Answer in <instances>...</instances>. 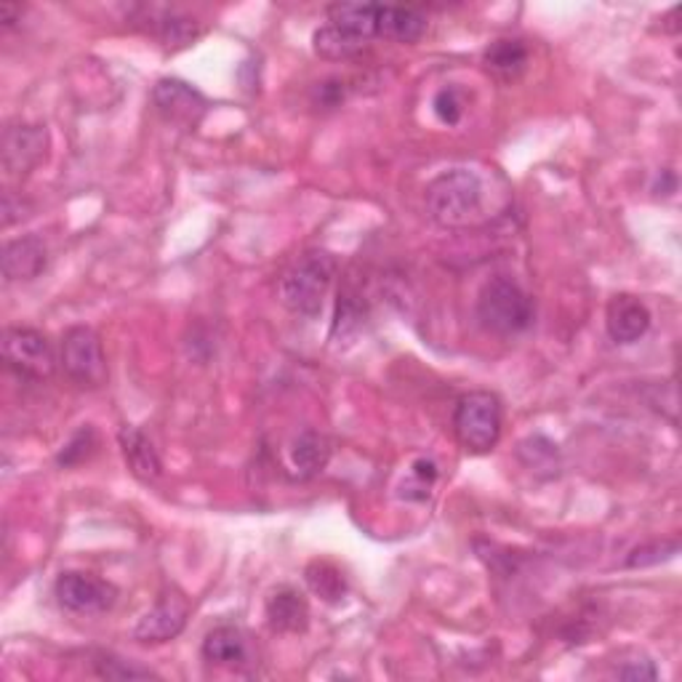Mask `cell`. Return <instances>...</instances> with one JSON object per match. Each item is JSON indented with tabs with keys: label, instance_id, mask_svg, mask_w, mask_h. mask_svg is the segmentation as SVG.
<instances>
[{
	"label": "cell",
	"instance_id": "obj_1",
	"mask_svg": "<svg viewBox=\"0 0 682 682\" xmlns=\"http://www.w3.org/2000/svg\"><path fill=\"white\" fill-rule=\"evenodd\" d=\"M424 203L430 219L445 229H467L488 219L486 182L467 169L445 171L432 179Z\"/></svg>",
	"mask_w": 682,
	"mask_h": 682
},
{
	"label": "cell",
	"instance_id": "obj_2",
	"mask_svg": "<svg viewBox=\"0 0 682 682\" xmlns=\"http://www.w3.org/2000/svg\"><path fill=\"white\" fill-rule=\"evenodd\" d=\"M337 270L339 262L333 253L322 251V248L304 251L302 257L283 272L281 285H277V296H281L283 307L288 309V312L302 315V318H315V315H320L322 302H326L333 277H337Z\"/></svg>",
	"mask_w": 682,
	"mask_h": 682
},
{
	"label": "cell",
	"instance_id": "obj_3",
	"mask_svg": "<svg viewBox=\"0 0 682 682\" xmlns=\"http://www.w3.org/2000/svg\"><path fill=\"white\" fill-rule=\"evenodd\" d=\"M536 318V307L528 291L512 277H493L477 296V320L496 337H518L528 331Z\"/></svg>",
	"mask_w": 682,
	"mask_h": 682
},
{
	"label": "cell",
	"instance_id": "obj_4",
	"mask_svg": "<svg viewBox=\"0 0 682 682\" xmlns=\"http://www.w3.org/2000/svg\"><path fill=\"white\" fill-rule=\"evenodd\" d=\"M501 424H504V413H501V400L493 393L475 389L458 398L454 430L464 451L469 454L493 451L501 437Z\"/></svg>",
	"mask_w": 682,
	"mask_h": 682
},
{
	"label": "cell",
	"instance_id": "obj_5",
	"mask_svg": "<svg viewBox=\"0 0 682 682\" xmlns=\"http://www.w3.org/2000/svg\"><path fill=\"white\" fill-rule=\"evenodd\" d=\"M61 368L83 389H99L107 384V357L94 328H67L61 337Z\"/></svg>",
	"mask_w": 682,
	"mask_h": 682
},
{
	"label": "cell",
	"instance_id": "obj_6",
	"mask_svg": "<svg viewBox=\"0 0 682 682\" xmlns=\"http://www.w3.org/2000/svg\"><path fill=\"white\" fill-rule=\"evenodd\" d=\"M3 363L5 368L24 379H52L57 371V357H54L52 344L35 328H5L3 333Z\"/></svg>",
	"mask_w": 682,
	"mask_h": 682
},
{
	"label": "cell",
	"instance_id": "obj_7",
	"mask_svg": "<svg viewBox=\"0 0 682 682\" xmlns=\"http://www.w3.org/2000/svg\"><path fill=\"white\" fill-rule=\"evenodd\" d=\"M59 605L72 613H104L117 603V587L83 570H65L54 584Z\"/></svg>",
	"mask_w": 682,
	"mask_h": 682
},
{
	"label": "cell",
	"instance_id": "obj_8",
	"mask_svg": "<svg viewBox=\"0 0 682 682\" xmlns=\"http://www.w3.org/2000/svg\"><path fill=\"white\" fill-rule=\"evenodd\" d=\"M152 102L166 121L182 128H195L208 110L206 96L179 78L158 80L152 89Z\"/></svg>",
	"mask_w": 682,
	"mask_h": 682
},
{
	"label": "cell",
	"instance_id": "obj_9",
	"mask_svg": "<svg viewBox=\"0 0 682 682\" xmlns=\"http://www.w3.org/2000/svg\"><path fill=\"white\" fill-rule=\"evenodd\" d=\"M48 132L43 126H9L3 132V169L9 177L24 179L46 160Z\"/></svg>",
	"mask_w": 682,
	"mask_h": 682
},
{
	"label": "cell",
	"instance_id": "obj_10",
	"mask_svg": "<svg viewBox=\"0 0 682 682\" xmlns=\"http://www.w3.org/2000/svg\"><path fill=\"white\" fill-rule=\"evenodd\" d=\"M605 328L607 337L616 341V344H635V341H640L648 333L650 309L637 296H613L605 309Z\"/></svg>",
	"mask_w": 682,
	"mask_h": 682
},
{
	"label": "cell",
	"instance_id": "obj_11",
	"mask_svg": "<svg viewBox=\"0 0 682 682\" xmlns=\"http://www.w3.org/2000/svg\"><path fill=\"white\" fill-rule=\"evenodd\" d=\"M187 626V605L179 598H160L152 611H147L134 626V640L169 643Z\"/></svg>",
	"mask_w": 682,
	"mask_h": 682
},
{
	"label": "cell",
	"instance_id": "obj_12",
	"mask_svg": "<svg viewBox=\"0 0 682 682\" xmlns=\"http://www.w3.org/2000/svg\"><path fill=\"white\" fill-rule=\"evenodd\" d=\"M266 624L281 635H302L309 626V603L296 587L272 589L264 605Z\"/></svg>",
	"mask_w": 682,
	"mask_h": 682
},
{
	"label": "cell",
	"instance_id": "obj_13",
	"mask_svg": "<svg viewBox=\"0 0 682 682\" xmlns=\"http://www.w3.org/2000/svg\"><path fill=\"white\" fill-rule=\"evenodd\" d=\"M46 264L48 251L38 235H24L3 246V275L9 283L35 281Z\"/></svg>",
	"mask_w": 682,
	"mask_h": 682
},
{
	"label": "cell",
	"instance_id": "obj_14",
	"mask_svg": "<svg viewBox=\"0 0 682 682\" xmlns=\"http://www.w3.org/2000/svg\"><path fill=\"white\" fill-rule=\"evenodd\" d=\"M117 443H121L123 458H126L128 469H132L134 477H139V480H145V482H152L163 475V462H160L152 440L147 437L145 432L126 424L121 432H117Z\"/></svg>",
	"mask_w": 682,
	"mask_h": 682
},
{
	"label": "cell",
	"instance_id": "obj_15",
	"mask_svg": "<svg viewBox=\"0 0 682 682\" xmlns=\"http://www.w3.org/2000/svg\"><path fill=\"white\" fill-rule=\"evenodd\" d=\"M427 16L408 5H382L379 9V38L395 43H417L424 38Z\"/></svg>",
	"mask_w": 682,
	"mask_h": 682
},
{
	"label": "cell",
	"instance_id": "obj_16",
	"mask_svg": "<svg viewBox=\"0 0 682 682\" xmlns=\"http://www.w3.org/2000/svg\"><path fill=\"white\" fill-rule=\"evenodd\" d=\"M379 3H333L328 5V22L365 43L379 38Z\"/></svg>",
	"mask_w": 682,
	"mask_h": 682
},
{
	"label": "cell",
	"instance_id": "obj_17",
	"mask_svg": "<svg viewBox=\"0 0 682 682\" xmlns=\"http://www.w3.org/2000/svg\"><path fill=\"white\" fill-rule=\"evenodd\" d=\"M291 462H294L296 473H299L304 480L320 475L322 469L328 467V462H331V440L318 430L302 432V435L294 440V445H291Z\"/></svg>",
	"mask_w": 682,
	"mask_h": 682
},
{
	"label": "cell",
	"instance_id": "obj_18",
	"mask_svg": "<svg viewBox=\"0 0 682 682\" xmlns=\"http://www.w3.org/2000/svg\"><path fill=\"white\" fill-rule=\"evenodd\" d=\"M248 656L243 632L235 626H216L203 640V659L219 667H238Z\"/></svg>",
	"mask_w": 682,
	"mask_h": 682
},
{
	"label": "cell",
	"instance_id": "obj_19",
	"mask_svg": "<svg viewBox=\"0 0 682 682\" xmlns=\"http://www.w3.org/2000/svg\"><path fill=\"white\" fill-rule=\"evenodd\" d=\"M365 46H368V43H365L363 38L346 33V30H341L331 22H328L326 27H320L318 33L312 35L315 54H318V57H322V59H331V61L357 57V54L365 52Z\"/></svg>",
	"mask_w": 682,
	"mask_h": 682
},
{
	"label": "cell",
	"instance_id": "obj_20",
	"mask_svg": "<svg viewBox=\"0 0 682 682\" xmlns=\"http://www.w3.org/2000/svg\"><path fill=\"white\" fill-rule=\"evenodd\" d=\"M528 65V48L523 41L501 38L486 48V67L501 80L518 78Z\"/></svg>",
	"mask_w": 682,
	"mask_h": 682
},
{
	"label": "cell",
	"instance_id": "obj_21",
	"mask_svg": "<svg viewBox=\"0 0 682 682\" xmlns=\"http://www.w3.org/2000/svg\"><path fill=\"white\" fill-rule=\"evenodd\" d=\"M155 35L166 48L177 52V48H187L203 35V27L190 16L177 14V11H160V16L152 24Z\"/></svg>",
	"mask_w": 682,
	"mask_h": 682
},
{
	"label": "cell",
	"instance_id": "obj_22",
	"mask_svg": "<svg viewBox=\"0 0 682 682\" xmlns=\"http://www.w3.org/2000/svg\"><path fill=\"white\" fill-rule=\"evenodd\" d=\"M518 458L531 469V473L555 477L560 469V458H557V445L549 437L533 435L518 445Z\"/></svg>",
	"mask_w": 682,
	"mask_h": 682
},
{
	"label": "cell",
	"instance_id": "obj_23",
	"mask_svg": "<svg viewBox=\"0 0 682 682\" xmlns=\"http://www.w3.org/2000/svg\"><path fill=\"white\" fill-rule=\"evenodd\" d=\"M304 576H307L309 589H312L315 594H320L326 603H339V600L344 598L346 581L344 576H341V570L337 566H331V562L315 560Z\"/></svg>",
	"mask_w": 682,
	"mask_h": 682
},
{
	"label": "cell",
	"instance_id": "obj_24",
	"mask_svg": "<svg viewBox=\"0 0 682 682\" xmlns=\"http://www.w3.org/2000/svg\"><path fill=\"white\" fill-rule=\"evenodd\" d=\"M437 464L432 458H417L411 467V477L400 486V499L424 501L430 496V488L437 480Z\"/></svg>",
	"mask_w": 682,
	"mask_h": 682
},
{
	"label": "cell",
	"instance_id": "obj_25",
	"mask_svg": "<svg viewBox=\"0 0 682 682\" xmlns=\"http://www.w3.org/2000/svg\"><path fill=\"white\" fill-rule=\"evenodd\" d=\"M99 445L96 440V432L91 430V427H80V430L72 435L70 440L65 443V448L59 451L57 456V464L61 469H70V467H78V464L89 462L91 454H94V448Z\"/></svg>",
	"mask_w": 682,
	"mask_h": 682
},
{
	"label": "cell",
	"instance_id": "obj_26",
	"mask_svg": "<svg viewBox=\"0 0 682 682\" xmlns=\"http://www.w3.org/2000/svg\"><path fill=\"white\" fill-rule=\"evenodd\" d=\"M365 307L357 302V296L341 294L337 304V320H333V339H346L352 333H357L363 328Z\"/></svg>",
	"mask_w": 682,
	"mask_h": 682
},
{
	"label": "cell",
	"instance_id": "obj_27",
	"mask_svg": "<svg viewBox=\"0 0 682 682\" xmlns=\"http://www.w3.org/2000/svg\"><path fill=\"white\" fill-rule=\"evenodd\" d=\"M680 552L678 538H661V542H650L643 544V547L632 549V555L626 557V568H648V566H659V562L672 560L674 555Z\"/></svg>",
	"mask_w": 682,
	"mask_h": 682
},
{
	"label": "cell",
	"instance_id": "obj_28",
	"mask_svg": "<svg viewBox=\"0 0 682 682\" xmlns=\"http://www.w3.org/2000/svg\"><path fill=\"white\" fill-rule=\"evenodd\" d=\"M96 663V674L104 680H145V678H155L150 669H141L134 667V663L115 659V656H102V659L94 661Z\"/></svg>",
	"mask_w": 682,
	"mask_h": 682
},
{
	"label": "cell",
	"instance_id": "obj_29",
	"mask_svg": "<svg viewBox=\"0 0 682 682\" xmlns=\"http://www.w3.org/2000/svg\"><path fill=\"white\" fill-rule=\"evenodd\" d=\"M432 110H435V115L445 126H456L464 115V102L456 89H440L435 99H432Z\"/></svg>",
	"mask_w": 682,
	"mask_h": 682
},
{
	"label": "cell",
	"instance_id": "obj_30",
	"mask_svg": "<svg viewBox=\"0 0 682 682\" xmlns=\"http://www.w3.org/2000/svg\"><path fill=\"white\" fill-rule=\"evenodd\" d=\"M616 678L622 680H656L659 678V672H656L653 661H632V663H624V667L616 669Z\"/></svg>",
	"mask_w": 682,
	"mask_h": 682
},
{
	"label": "cell",
	"instance_id": "obj_31",
	"mask_svg": "<svg viewBox=\"0 0 682 682\" xmlns=\"http://www.w3.org/2000/svg\"><path fill=\"white\" fill-rule=\"evenodd\" d=\"M24 211H27V201L22 195H14V192H5L3 195V227H11L14 221L24 219Z\"/></svg>",
	"mask_w": 682,
	"mask_h": 682
},
{
	"label": "cell",
	"instance_id": "obj_32",
	"mask_svg": "<svg viewBox=\"0 0 682 682\" xmlns=\"http://www.w3.org/2000/svg\"><path fill=\"white\" fill-rule=\"evenodd\" d=\"M315 99H318L322 107H339L341 99H344V83L341 80H326L315 91Z\"/></svg>",
	"mask_w": 682,
	"mask_h": 682
},
{
	"label": "cell",
	"instance_id": "obj_33",
	"mask_svg": "<svg viewBox=\"0 0 682 682\" xmlns=\"http://www.w3.org/2000/svg\"><path fill=\"white\" fill-rule=\"evenodd\" d=\"M16 22H22V5L20 3L0 5V24H3V30H11Z\"/></svg>",
	"mask_w": 682,
	"mask_h": 682
}]
</instances>
